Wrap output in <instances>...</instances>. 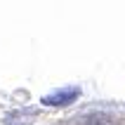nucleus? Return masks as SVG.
<instances>
[{
  "instance_id": "nucleus-1",
  "label": "nucleus",
  "mask_w": 125,
  "mask_h": 125,
  "mask_svg": "<svg viewBox=\"0 0 125 125\" xmlns=\"http://www.w3.org/2000/svg\"><path fill=\"white\" fill-rule=\"evenodd\" d=\"M73 97H78V90H64V92H57V94H50V97H45L42 102L45 104H69Z\"/></svg>"
},
{
  "instance_id": "nucleus-2",
  "label": "nucleus",
  "mask_w": 125,
  "mask_h": 125,
  "mask_svg": "<svg viewBox=\"0 0 125 125\" xmlns=\"http://www.w3.org/2000/svg\"><path fill=\"white\" fill-rule=\"evenodd\" d=\"M83 125H111L106 118H102V116H90V118H85Z\"/></svg>"
}]
</instances>
